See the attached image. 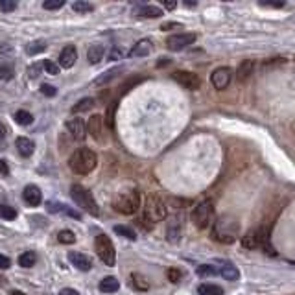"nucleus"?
Segmentation results:
<instances>
[{"mask_svg":"<svg viewBox=\"0 0 295 295\" xmlns=\"http://www.w3.org/2000/svg\"><path fill=\"white\" fill-rule=\"evenodd\" d=\"M199 295H223V290L220 288L218 284H201L197 288Z\"/></svg>","mask_w":295,"mask_h":295,"instance_id":"26","label":"nucleus"},{"mask_svg":"<svg viewBox=\"0 0 295 295\" xmlns=\"http://www.w3.org/2000/svg\"><path fill=\"white\" fill-rule=\"evenodd\" d=\"M15 76V69L11 63H2L0 65V79H4V81H9L11 77Z\"/></svg>","mask_w":295,"mask_h":295,"instance_id":"33","label":"nucleus"},{"mask_svg":"<svg viewBox=\"0 0 295 295\" xmlns=\"http://www.w3.org/2000/svg\"><path fill=\"white\" fill-rule=\"evenodd\" d=\"M92 107H94V100L83 98V100H79L76 106L72 107V112H74V114H77V112H85V111H89V109H92Z\"/></svg>","mask_w":295,"mask_h":295,"instance_id":"29","label":"nucleus"},{"mask_svg":"<svg viewBox=\"0 0 295 295\" xmlns=\"http://www.w3.org/2000/svg\"><path fill=\"white\" fill-rule=\"evenodd\" d=\"M196 39H197L196 34H176V36H170L168 39H166V46H168L170 50L177 52V50H183L186 48L188 44L196 42Z\"/></svg>","mask_w":295,"mask_h":295,"instance_id":"9","label":"nucleus"},{"mask_svg":"<svg viewBox=\"0 0 295 295\" xmlns=\"http://www.w3.org/2000/svg\"><path fill=\"white\" fill-rule=\"evenodd\" d=\"M218 275L227 279V281H236L240 277V271L238 267L229 260H218Z\"/></svg>","mask_w":295,"mask_h":295,"instance_id":"11","label":"nucleus"},{"mask_svg":"<svg viewBox=\"0 0 295 295\" xmlns=\"http://www.w3.org/2000/svg\"><path fill=\"white\" fill-rule=\"evenodd\" d=\"M67 129L69 133L76 139V141H83L87 135V124L83 122V118H72L67 122Z\"/></svg>","mask_w":295,"mask_h":295,"instance_id":"12","label":"nucleus"},{"mask_svg":"<svg viewBox=\"0 0 295 295\" xmlns=\"http://www.w3.org/2000/svg\"><path fill=\"white\" fill-rule=\"evenodd\" d=\"M15 146H17V151L22 155V157H32L34 151H36V144L26 139V137H19L17 142H15Z\"/></svg>","mask_w":295,"mask_h":295,"instance_id":"18","label":"nucleus"},{"mask_svg":"<svg viewBox=\"0 0 295 295\" xmlns=\"http://www.w3.org/2000/svg\"><path fill=\"white\" fill-rule=\"evenodd\" d=\"M129 284H131L135 290H139V292H146V290H149V282H148L146 277H142L141 273H131Z\"/></svg>","mask_w":295,"mask_h":295,"instance_id":"23","label":"nucleus"},{"mask_svg":"<svg viewBox=\"0 0 295 295\" xmlns=\"http://www.w3.org/2000/svg\"><path fill=\"white\" fill-rule=\"evenodd\" d=\"M184 4H186V6L188 7H196L197 6V0H183Z\"/></svg>","mask_w":295,"mask_h":295,"instance_id":"54","label":"nucleus"},{"mask_svg":"<svg viewBox=\"0 0 295 295\" xmlns=\"http://www.w3.org/2000/svg\"><path fill=\"white\" fill-rule=\"evenodd\" d=\"M284 4H286V0H262L260 2V6L264 7H277V9H281V7H284Z\"/></svg>","mask_w":295,"mask_h":295,"instance_id":"43","label":"nucleus"},{"mask_svg":"<svg viewBox=\"0 0 295 295\" xmlns=\"http://www.w3.org/2000/svg\"><path fill=\"white\" fill-rule=\"evenodd\" d=\"M212 216H214V203L211 199H205L192 211V223L197 229H207L212 221Z\"/></svg>","mask_w":295,"mask_h":295,"instance_id":"6","label":"nucleus"},{"mask_svg":"<svg viewBox=\"0 0 295 295\" xmlns=\"http://www.w3.org/2000/svg\"><path fill=\"white\" fill-rule=\"evenodd\" d=\"M122 54H124V52H122V50L118 48V46H116V48H112L111 52H109V61H118L120 57H122Z\"/></svg>","mask_w":295,"mask_h":295,"instance_id":"47","label":"nucleus"},{"mask_svg":"<svg viewBox=\"0 0 295 295\" xmlns=\"http://www.w3.org/2000/svg\"><path fill=\"white\" fill-rule=\"evenodd\" d=\"M114 112H116V104H111L107 109V126L112 127V118H114Z\"/></svg>","mask_w":295,"mask_h":295,"instance_id":"46","label":"nucleus"},{"mask_svg":"<svg viewBox=\"0 0 295 295\" xmlns=\"http://www.w3.org/2000/svg\"><path fill=\"white\" fill-rule=\"evenodd\" d=\"M71 196H72V199H74L85 212H89L91 216H98L100 214L98 203L94 201L91 190H87L85 186H81V184H72Z\"/></svg>","mask_w":295,"mask_h":295,"instance_id":"4","label":"nucleus"},{"mask_svg":"<svg viewBox=\"0 0 295 295\" xmlns=\"http://www.w3.org/2000/svg\"><path fill=\"white\" fill-rule=\"evenodd\" d=\"M69 260H71L72 266L77 267L79 271H89L92 267L91 257H87V255L83 253H77V251H71V253H69Z\"/></svg>","mask_w":295,"mask_h":295,"instance_id":"14","label":"nucleus"},{"mask_svg":"<svg viewBox=\"0 0 295 295\" xmlns=\"http://www.w3.org/2000/svg\"><path fill=\"white\" fill-rule=\"evenodd\" d=\"M0 218L4 220H15L17 218V211L15 209H11V207H7V205H0Z\"/></svg>","mask_w":295,"mask_h":295,"instance_id":"37","label":"nucleus"},{"mask_svg":"<svg viewBox=\"0 0 295 295\" xmlns=\"http://www.w3.org/2000/svg\"><path fill=\"white\" fill-rule=\"evenodd\" d=\"M65 209H67V205H61V203H57V201H48V203H46V211L54 212V214L65 212Z\"/></svg>","mask_w":295,"mask_h":295,"instance_id":"42","label":"nucleus"},{"mask_svg":"<svg viewBox=\"0 0 295 295\" xmlns=\"http://www.w3.org/2000/svg\"><path fill=\"white\" fill-rule=\"evenodd\" d=\"M166 216H168V211H166L164 201L159 196L149 194L146 197V205H144V218L151 223H157V221H162Z\"/></svg>","mask_w":295,"mask_h":295,"instance_id":"5","label":"nucleus"},{"mask_svg":"<svg viewBox=\"0 0 295 295\" xmlns=\"http://www.w3.org/2000/svg\"><path fill=\"white\" fill-rule=\"evenodd\" d=\"M112 231L120 234V236H124L127 240H137V232L131 229V227H127V225H114V229Z\"/></svg>","mask_w":295,"mask_h":295,"instance_id":"28","label":"nucleus"},{"mask_svg":"<svg viewBox=\"0 0 295 295\" xmlns=\"http://www.w3.org/2000/svg\"><path fill=\"white\" fill-rule=\"evenodd\" d=\"M104 46L102 44H92L91 48H89V52H87V59H89V63L96 65L100 63L102 59H104Z\"/></svg>","mask_w":295,"mask_h":295,"instance_id":"22","label":"nucleus"},{"mask_svg":"<svg viewBox=\"0 0 295 295\" xmlns=\"http://www.w3.org/2000/svg\"><path fill=\"white\" fill-rule=\"evenodd\" d=\"M240 236V221L231 216H221L212 227V238L221 244H232Z\"/></svg>","mask_w":295,"mask_h":295,"instance_id":"1","label":"nucleus"},{"mask_svg":"<svg viewBox=\"0 0 295 295\" xmlns=\"http://www.w3.org/2000/svg\"><path fill=\"white\" fill-rule=\"evenodd\" d=\"M37 262V255L34 251H26V253H22L19 257V264L21 267H34Z\"/></svg>","mask_w":295,"mask_h":295,"instance_id":"27","label":"nucleus"},{"mask_svg":"<svg viewBox=\"0 0 295 295\" xmlns=\"http://www.w3.org/2000/svg\"><path fill=\"white\" fill-rule=\"evenodd\" d=\"M151 48H153L151 41H148V39H142V41H139L133 46V48H131V52H129V57H146L148 54L151 52Z\"/></svg>","mask_w":295,"mask_h":295,"instance_id":"19","label":"nucleus"},{"mask_svg":"<svg viewBox=\"0 0 295 295\" xmlns=\"http://www.w3.org/2000/svg\"><path fill=\"white\" fill-rule=\"evenodd\" d=\"M4 137H6V127H4V124H2V122H0V141H2Z\"/></svg>","mask_w":295,"mask_h":295,"instance_id":"55","label":"nucleus"},{"mask_svg":"<svg viewBox=\"0 0 295 295\" xmlns=\"http://www.w3.org/2000/svg\"><path fill=\"white\" fill-rule=\"evenodd\" d=\"M44 50H46V44H44V42L34 41L26 46V54H30V56H37V54H41V52H44Z\"/></svg>","mask_w":295,"mask_h":295,"instance_id":"34","label":"nucleus"},{"mask_svg":"<svg viewBox=\"0 0 295 295\" xmlns=\"http://www.w3.org/2000/svg\"><path fill=\"white\" fill-rule=\"evenodd\" d=\"M65 4H67V0H44L42 6H44V9H50V11H52V9H61Z\"/></svg>","mask_w":295,"mask_h":295,"instance_id":"40","label":"nucleus"},{"mask_svg":"<svg viewBox=\"0 0 295 295\" xmlns=\"http://www.w3.org/2000/svg\"><path fill=\"white\" fill-rule=\"evenodd\" d=\"M161 2L164 4V7H166L168 11H174V9L177 7V2H176V0H161Z\"/></svg>","mask_w":295,"mask_h":295,"instance_id":"49","label":"nucleus"},{"mask_svg":"<svg viewBox=\"0 0 295 295\" xmlns=\"http://www.w3.org/2000/svg\"><path fill=\"white\" fill-rule=\"evenodd\" d=\"M183 234V218L181 216H174L168 223V240L170 242H177Z\"/></svg>","mask_w":295,"mask_h":295,"instance_id":"16","label":"nucleus"},{"mask_svg":"<svg viewBox=\"0 0 295 295\" xmlns=\"http://www.w3.org/2000/svg\"><path fill=\"white\" fill-rule=\"evenodd\" d=\"M0 9L4 13H11L17 9V0H0Z\"/></svg>","mask_w":295,"mask_h":295,"instance_id":"39","label":"nucleus"},{"mask_svg":"<svg viewBox=\"0 0 295 295\" xmlns=\"http://www.w3.org/2000/svg\"><path fill=\"white\" fill-rule=\"evenodd\" d=\"M231 77H232L231 69H227V67H220V69H216V71L211 74V81H212V85H214V89H216V91H223V89H227L229 83H231Z\"/></svg>","mask_w":295,"mask_h":295,"instance_id":"10","label":"nucleus"},{"mask_svg":"<svg viewBox=\"0 0 295 295\" xmlns=\"http://www.w3.org/2000/svg\"><path fill=\"white\" fill-rule=\"evenodd\" d=\"M0 174H2V176H7V174H9V168H7L6 161H2V159H0Z\"/></svg>","mask_w":295,"mask_h":295,"instance_id":"50","label":"nucleus"},{"mask_svg":"<svg viewBox=\"0 0 295 295\" xmlns=\"http://www.w3.org/2000/svg\"><path fill=\"white\" fill-rule=\"evenodd\" d=\"M225 2H229V0H225Z\"/></svg>","mask_w":295,"mask_h":295,"instance_id":"58","label":"nucleus"},{"mask_svg":"<svg viewBox=\"0 0 295 295\" xmlns=\"http://www.w3.org/2000/svg\"><path fill=\"white\" fill-rule=\"evenodd\" d=\"M170 63H172L170 59H166V57H162V59H159V61H157V67H159V69H162V67H168Z\"/></svg>","mask_w":295,"mask_h":295,"instance_id":"51","label":"nucleus"},{"mask_svg":"<svg viewBox=\"0 0 295 295\" xmlns=\"http://www.w3.org/2000/svg\"><path fill=\"white\" fill-rule=\"evenodd\" d=\"M177 24H162V30H170V28H176Z\"/></svg>","mask_w":295,"mask_h":295,"instance_id":"56","label":"nucleus"},{"mask_svg":"<svg viewBox=\"0 0 295 295\" xmlns=\"http://www.w3.org/2000/svg\"><path fill=\"white\" fill-rule=\"evenodd\" d=\"M77 59V52L74 46H65V50L61 52V56H59V67L61 69H71V67H74V63H76Z\"/></svg>","mask_w":295,"mask_h":295,"instance_id":"15","label":"nucleus"},{"mask_svg":"<svg viewBox=\"0 0 295 295\" xmlns=\"http://www.w3.org/2000/svg\"><path fill=\"white\" fill-rule=\"evenodd\" d=\"M120 288V282L114 279V277H106L104 281L100 282V290L104 292V294H114V292H118Z\"/></svg>","mask_w":295,"mask_h":295,"instance_id":"24","label":"nucleus"},{"mask_svg":"<svg viewBox=\"0 0 295 295\" xmlns=\"http://www.w3.org/2000/svg\"><path fill=\"white\" fill-rule=\"evenodd\" d=\"M59 295H79L76 292V290H72V288H65V290H61L59 292Z\"/></svg>","mask_w":295,"mask_h":295,"instance_id":"52","label":"nucleus"},{"mask_svg":"<svg viewBox=\"0 0 295 295\" xmlns=\"http://www.w3.org/2000/svg\"><path fill=\"white\" fill-rule=\"evenodd\" d=\"M57 240L61 242V244H74L76 242V234L72 231H59V234H57Z\"/></svg>","mask_w":295,"mask_h":295,"instance_id":"36","label":"nucleus"},{"mask_svg":"<svg viewBox=\"0 0 295 295\" xmlns=\"http://www.w3.org/2000/svg\"><path fill=\"white\" fill-rule=\"evenodd\" d=\"M9 266H11V260L6 255H0V269H7Z\"/></svg>","mask_w":295,"mask_h":295,"instance_id":"48","label":"nucleus"},{"mask_svg":"<svg viewBox=\"0 0 295 295\" xmlns=\"http://www.w3.org/2000/svg\"><path fill=\"white\" fill-rule=\"evenodd\" d=\"M139 207H141V194L137 188H129L126 192H122L112 201V209L118 211L120 214H133V212L139 211Z\"/></svg>","mask_w":295,"mask_h":295,"instance_id":"3","label":"nucleus"},{"mask_svg":"<svg viewBox=\"0 0 295 295\" xmlns=\"http://www.w3.org/2000/svg\"><path fill=\"white\" fill-rule=\"evenodd\" d=\"M253 61H244L242 67L238 69V77L240 79H246V77L251 76V72H253Z\"/></svg>","mask_w":295,"mask_h":295,"instance_id":"35","label":"nucleus"},{"mask_svg":"<svg viewBox=\"0 0 295 295\" xmlns=\"http://www.w3.org/2000/svg\"><path fill=\"white\" fill-rule=\"evenodd\" d=\"M196 273L199 277H214V275H218V267L212 266V264H203V266L197 267Z\"/></svg>","mask_w":295,"mask_h":295,"instance_id":"32","label":"nucleus"},{"mask_svg":"<svg viewBox=\"0 0 295 295\" xmlns=\"http://www.w3.org/2000/svg\"><path fill=\"white\" fill-rule=\"evenodd\" d=\"M72 9L77 11V13H91L94 6H92L91 2H87V0H76L74 4H72Z\"/></svg>","mask_w":295,"mask_h":295,"instance_id":"31","label":"nucleus"},{"mask_svg":"<svg viewBox=\"0 0 295 295\" xmlns=\"http://www.w3.org/2000/svg\"><path fill=\"white\" fill-rule=\"evenodd\" d=\"M41 92L44 94V96H48V98H54V96L57 94V89L48 83H44V85H41Z\"/></svg>","mask_w":295,"mask_h":295,"instance_id":"44","label":"nucleus"},{"mask_svg":"<svg viewBox=\"0 0 295 295\" xmlns=\"http://www.w3.org/2000/svg\"><path fill=\"white\" fill-rule=\"evenodd\" d=\"M11 295H24L22 292H11Z\"/></svg>","mask_w":295,"mask_h":295,"instance_id":"57","label":"nucleus"},{"mask_svg":"<svg viewBox=\"0 0 295 295\" xmlns=\"http://www.w3.org/2000/svg\"><path fill=\"white\" fill-rule=\"evenodd\" d=\"M172 77H174V81H177L181 87L190 89V91H196V89H199V85H201V79L197 77V74L188 72V71H176L172 74Z\"/></svg>","mask_w":295,"mask_h":295,"instance_id":"8","label":"nucleus"},{"mask_svg":"<svg viewBox=\"0 0 295 295\" xmlns=\"http://www.w3.org/2000/svg\"><path fill=\"white\" fill-rule=\"evenodd\" d=\"M94 247H96V253H98L100 260H104L106 266L111 267L116 264V253H114L112 242L107 234H98L96 242H94Z\"/></svg>","mask_w":295,"mask_h":295,"instance_id":"7","label":"nucleus"},{"mask_svg":"<svg viewBox=\"0 0 295 295\" xmlns=\"http://www.w3.org/2000/svg\"><path fill=\"white\" fill-rule=\"evenodd\" d=\"M96 162H98V157L96 153L89 149V148H79L76 149L74 153L71 155V159H69V166L74 174L77 176H87V174H91L92 170L96 168Z\"/></svg>","mask_w":295,"mask_h":295,"instance_id":"2","label":"nucleus"},{"mask_svg":"<svg viewBox=\"0 0 295 295\" xmlns=\"http://www.w3.org/2000/svg\"><path fill=\"white\" fill-rule=\"evenodd\" d=\"M242 246L246 247V249H257V247L262 246V234H260V231L247 232L246 236L242 238Z\"/></svg>","mask_w":295,"mask_h":295,"instance_id":"20","label":"nucleus"},{"mask_svg":"<svg viewBox=\"0 0 295 295\" xmlns=\"http://www.w3.org/2000/svg\"><path fill=\"white\" fill-rule=\"evenodd\" d=\"M15 122L21 124V126H30V124L34 122V116H32V112L21 109V111L15 112Z\"/></svg>","mask_w":295,"mask_h":295,"instance_id":"30","label":"nucleus"},{"mask_svg":"<svg viewBox=\"0 0 295 295\" xmlns=\"http://www.w3.org/2000/svg\"><path fill=\"white\" fill-rule=\"evenodd\" d=\"M127 2H129V4H133V6H142V4L146 6L149 0H127Z\"/></svg>","mask_w":295,"mask_h":295,"instance_id":"53","label":"nucleus"},{"mask_svg":"<svg viewBox=\"0 0 295 295\" xmlns=\"http://www.w3.org/2000/svg\"><path fill=\"white\" fill-rule=\"evenodd\" d=\"M42 69L48 72V74H52V76L59 74V71H61V67L57 63H54V61H50V59H44V61H42Z\"/></svg>","mask_w":295,"mask_h":295,"instance_id":"38","label":"nucleus"},{"mask_svg":"<svg viewBox=\"0 0 295 295\" xmlns=\"http://www.w3.org/2000/svg\"><path fill=\"white\" fill-rule=\"evenodd\" d=\"M102 124H104L102 116H100V114H94V116H91V120L87 122V131H89L94 139H98L100 135H102Z\"/></svg>","mask_w":295,"mask_h":295,"instance_id":"21","label":"nucleus"},{"mask_svg":"<svg viewBox=\"0 0 295 295\" xmlns=\"http://www.w3.org/2000/svg\"><path fill=\"white\" fill-rule=\"evenodd\" d=\"M181 279H183V271L181 269H177V267H170L168 269V281L170 282H181Z\"/></svg>","mask_w":295,"mask_h":295,"instance_id":"41","label":"nucleus"},{"mask_svg":"<svg viewBox=\"0 0 295 295\" xmlns=\"http://www.w3.org/2000/svg\"><path fill=\"white\" fill-rule=\"evenodd\" d=\"M22 197H24L26 205H30V207H39L41 201H42L41 190H39V186H36V184H28V186H24Z\"/></svg>","mask_w":295,"mask_h":295,"instance_id":"13","label":"nucleus"},{"mask_svg":"<svg viewBox=\"0 0 295 295\" xmlns=\"http://www.w3.org/2000/svg\"><path fill=\"white\" fill-rule=\"evenodd\" d=\"M41 71H42V63L41 65L36 63V65H32V67H30L28 74H30V77H39L41 76Z\"/></svg>","mask_w":295,"mask_h":295,"instance_id":"45","label":"nucleus"},{"mask_svg":"<svg viewBox=\"0 0 295 295\" xmlns=\"http://www.w3.org/2000/svg\"><path fill=\"white\" fill-rule=\"evenodd\" d=\"M124 72V67H114V69H111V71H107V72H104L102 76L94 81L96 85H106V83H109L112 77H116V76H120Z\"/></svg>","mask_w":295,"mask_h":295,"instance_id":"25","label":"nucleus"},{"mask_svg":"<svg viewBox=\"0 0 295 295\" xmlns=\"http://www.w3.org/2000/svg\"><path fill=\"white\" fill-rule=\"evenodd\" d=\"M135 17H142V19H159V17H162V9L157 6H149V4H146V6H141L137 11H135Z\"/></svg>","mask_w":295,"mask_h":295,"instance_id":"17","label":"nucleus"}]
</instances>
